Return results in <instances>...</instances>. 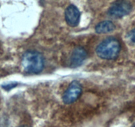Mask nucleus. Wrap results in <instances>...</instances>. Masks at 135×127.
<instances>
[{
  "label": "nucleus",
  "mask_w": 135,
  "mask_h": 127,
  "mask_svg": "<svg viewBox=\"0 0 135 127\" xmlns=\"http://www.w3.org/2000/svg\"><path fill=\"white\" fill-rule=\"evenodd\" d=\"M134 127H135V126H134Z\"/></svg>",
  "instance_id": "obj_10"
},
{
  "label": "nucleus",
  "mask_w": 135,
  "mask_h": 127,
  "mask_svg": "<svg viewBox=\"0 0 135 127\" xmlns=\"http://www.w3.org/2000/svg\"><path fill=\"white\" fill-rule=\"evenodd\" d=\"M115 28V25L110 21H104L99 23L95 27V31L99 34H104L112 32Z\"/></svg>",
  "instance_id": "obj_7"
},
{
  "label": "nucleus",
  "mask_w": 135,
  "mask_h": 127,
  "mask_svg": "<svg viewBox=\"0 0 135 127\" xmlns=\"http://www.w3.org/2000/svg\"><path fill=\"white\" fill-rule=\"evenodd\" d=\"M22 66L26 72L36 74L43 70L45 59L41 53L34 50H28L22 57Z\"/></svg>",
  "instance_id": "obj_1"
},
{
  "label": "nucleus",
  "mask_w": 135,
  "mask_h": 127,
  "mask_svg": "<svg viewBox=\"0 0 135 127\" xmlns=\"http://www.w3.org/2000/svg\"><path fill=\"white\" fill-rule=\"evenodd\" d=\"M132 10V4L128 0H118L110 7L108 15L114 19H120L126 16Z\"/></svg>",
  "instance_id": "obj_3"
},
{
  "label": "nucleus",
  "mask_w": 135,
  "mask_h": 127,
  "mask_svg": "<svg viewBox=\"0 0 135 127\" xmlns=\"http://www.w3.org/2000/svg\"><path fill=\"white\" fill-rule=\"evenodd\" d=\"M128 37L129 39L132 43L135 44V28H134L132 31H131L128 34Z\"/></svg>",
  "instance_id": "obj_8"
},
{
  "label": "nucleus",
  "mask_w": 135,
  "mask_h": 127,
  "mask_svg": "<svg viewBox=\"0 0 135 127\" xmlns=\"http://www.w3.org/2000/svg\"><path fill=\"white\" fill-rule=\"evenodd\" d=\"M65 18L68 25L71 27H76L79 24L80 19V12L77 7L70 5L65 11Z\"/></svg>",
  "instance_id": "obj_6"
},
{
  "label": "nucleus",
  "mask_w": 135,
  "mask_h": 127,
  "mask_svg": "<svg viewBox=\"0 0 135 127\" xmlns=\"http://www.w3.org/2000/svg\"><path fill=\"white\" fill-rule=\"evenodd\" d=\"M88 56L87 51L81 46L74 49L70 56V66L72 68H77L82 64Z\"/></svg>",
  "instance_id": "obj_5"
},
{
  "label": "nucleus",
  "mask_w": 135,
  "mask_h": 127,
  "mask_svg": "<svg viewBox=\"0 0 135 127\" xmlns=\"http://www.w3.org/2000/svg\"><path fill=\"white\" fill-rule=\"evenodd\" d=\"M82 92V87L80 83L74 81L67 88L62 96L64 103L66 104H71L76 101L80 97Z\"/></svg>",
  "instance_id": "obj_4"
},
{
  "label": "nucleus",
  "mask_w": 135,
  "mask_h": 127,
  "mask_svg": "<svg viewBox=\"0 0 135 127\" xmlns=\"http://www.w3.org/2000/svg\"><path fill=\"white\" fill-rule=\"evenodd\" d=\"M120 50L119 41L114 37L103 40L96 48L97 56L102 59L114 60L119 56Z\"/></svg>",
  "instance_id": "obj_2"
},
{
  "label": "nucleus",
  "mask_w": 135,
  "mask_h": 127,
  "mask_svg": "<svg viewBox=\"0 0 135 127\" xmlns=\"http://www.w3.org/2000/svg\"><path fill=\"white\" fill-rule=\"evenodd\" d=\"M15 86H16V85H15V84H10L9 85H6V86H3V87L4 88H6V89H7V90H9V89H11V88H13V87H14Z\"/></svg>",
  "instance_id": "obj_9"
}]
</instances>
